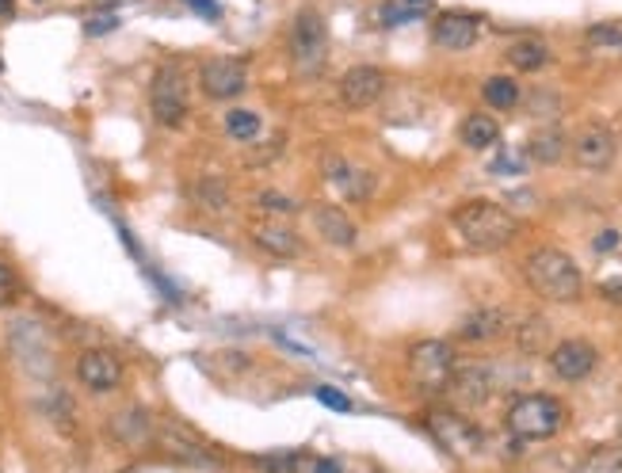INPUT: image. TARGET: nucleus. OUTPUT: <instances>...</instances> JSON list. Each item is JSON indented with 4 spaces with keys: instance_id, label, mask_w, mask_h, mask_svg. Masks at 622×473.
<instances>
[{
    "instance_id": "obj_27",
    "label": "nucleus",
    "mask_w": 622,
    "mask_h": 473,
    "mask_svg": "<svg viewBox=\"0 0 622 473\" xmlns=\"http://www.w3.org/2000/svg\"><path fill=\"white\" fill-rule=\"evenodd\" d=\"M576 473H622V447H596Z\"/></svg>"
},
{
    "instance_id": "obj_6",
    "label": "nucleus",
    "mask_w": 622,
    "mask_h": 473,
    "mask_svg": "<svg viewBox=\"0 0 622 473\" xmlns=\"http://www.w3.org/2000/svg\"><path fill=\"white\" fill-rule=\"evenodd\" d=\"M149 111L161 126H179L187 119V80L176 65H161L149 85Z\"/></svg>"
},
{
    "instance_id": "obj_9",
    "label": "nucleus",
    "mask_w": 622,
    "mask_h": 473,
    "mask_svg": "<svg viewBox=\"0 0 622 473\" xmlns=\"http://www.w3.org/2000/svg\"><path fill=\"white\" fill-rule=\"evenodd\" d=\"M153 443L164 450V455L179 458V462H191V465H214L219 458L211 455V447L199 439V435L191 432V427H184L179 420H164V424L153 427Z\"/></svg>"
},
{
    "instance_id": "obj_19",
    "label": "nucleus",
    "mask_w": 622,
    "mask_h": 473,
    "mask_svg": "<svg viewBox=\"0 0 622 473\" xmlns=\"http://www.w3.org/2000/svg\"><path fill=\"white\" fill-rule=\"evenodd\" d=\"M508 333V313L497 310V306H485V310H474L467 321L459 325V336L462 340H474V344H485V340H497V336Z\"/></svg>"
},
{
    "instance_id": "obj_26",
    "label": "nucleus",
    "mask_w": 622,
    "mask_h": 473,
    "mask_svg": "<svg viewBox=\"0 0 622 473\" xmlns=\"http://www.w3.org/2000/svg\"><path fill=\"white\" fill-rule=\"evenodd\" d=\"M482 92H485V100H489V108H497V111H512L515 103H520V85L508 77H489Z\"/></svg>"
},
{
    "instance_id": "obj_5",
    "label": "nucleus",
    "mask_w": 622,
    "mask_h": 473,
    "mask_svg": "<svg viewBox=\"0 0 622 473\" xmlns=\"http://www.w3.org/2000/svg\"><path fill=\"white\" fill-rule=\"evenodd\" d=\"M455 366V348L447 340H421L409 348V374L428 394H444Z\"/></svg>"
},
{
    "instance_id": "obj_21",
    "label": "nucleus",
    "mask_w": 622,
    "mask_h": 473,
    "mask_svg": "<svg viewBox=\"0 0 622 473\" xmlns=\"http://www.w3.org/2000/svg\"><path fill=\"white\" fill-rule=\"evenodd\" d=\"M252 241L260 245L264 252H272V257H279V260H290V257H298V237L287 229V225H272V222H264V225H257L252 229Z\"/></svg>"
},
{
    "instance_id": "obj_37",
    "label": "nucleus",
    "mask_w": 622,
    "mask_h": 473,
    "mask_svg": "<svg viewBox=\"0 0 622 473\" xmlns=\"http://www.w3.org/2000/svg\"><path fill=\"white\" fill-rule=\"evenodd\" d=\"M310 470H313V473H344L340 462H333V458H313Z\"/></svg>"
},
{
    "instance_id": "obj_7",
    "label": "nucleus",
    "mask_w": 622,
    "mask_h": 473,
    "mask_svg": "<svg viewBox=\"0 0 622 473\" xmlns=\"http://www.w3.org/2000/svg\"><path fill=\"white\" fill-rule=\"evenodd\" d=\"M428 432L436 435L439 447H444L447 455H455V458H474V455H482V447H485V435L477 432L467 416H459V412H447V409L428 412Z\"/></svg>"
},
{
    "instance_id": "obj_1",
    "label": "nucleus",
    "mask_w": 622,
    "mask_h": 473,
    "mask_svg": "<svg viewBox=\"0 0 622 473\" xmlns=\"http://www.w3.org/2000/svg\"><path fill=\"white\" fill-rule=\"evenodd\" d=\"M451 225L474 252H497L520 233V217L489 199H474L451 214Z\"/></svg>"
},
{
    "instance_id": "obj_17",
    "label": "nucleus",
    "mask_w": 622,
    "mask_h": 473,
    "mask_svg": "<svg viewBox=\"0 0 622 473\" xmlns=\"http://www.w3.org/2000/svg\"><path fill=\"white\" fill-rule=\"evenodd\" d=\"M313 225H318L321 237H325L328 245H336V249H351V245L359 241L356 222H351L340 207H318L313 210Z\"/></svg>"
},
{
    "instance_id": "obj_18",
    "label": "nucleus",
    "mask_w": 622,
    "mask_h": 473,
    "mask_svg": "<svg viewBox=\"0 0 622 473\" xmlns=\"http://www.w3.org/2000/svg\"><path fill=\"white\" fill-rule=\"evenodd\" d=\"M153 420H149L146 409H138V404H130V409L115 412L111 416V435H115L123 447H141L146 439H153Z\"/></svg>"
},
{
    "instance_id": "obj_35",
    "label": "nucleus",
    "mask_w": 622,
    "mask_h": 473,
    "mask_svg": "<svg viewBox=\"0 0 622 473\" xmlns=\"http://www.w3.org/2000/svg\"><path fill=\"white\" fill-rule=\"evenodd\" d=\"M115 27H119L115 16H92V20L85 24V32H88V35H108V32H115Z\"/></svg>"
},
{
    "instance_id": "obj_4",
    "label": "nucleus",
    "mask_w": 622,
    "mask_h": 473,
    "mask_svg": "<svg viewBox=\"0 0 622 473\" xmlns=\"http://www.w3.org/2000/svg\"><path fill=\"white\" fill-rule=\"evenodd\" d=\"M290 62L306 77H318L328 62V27L313 9H302L290 27Z\"/></svg>"
},
{
    "instance_id": "obj_15",
    "label": "nucleus",
    "mask_w": 622,
    "mask_h": 473,
    "mask_svg": "<svg viewBox=\"0 0 622 473\" xmlns=\"http://www.w3.org/2000/svg\"><path fill=\"white\" fill-rule=\"evenodd\" d=\"M477 35H482V24H477V16H467V12H444L436 20V27H432V42L439 50H451V54L470 50L477 42Z\"/></svg>"
},
{
    "instance_id": "obj_31",
    "label": "nucleus",
    "mask_w": 622,
    "mask_h": 473,
    "mask_svg": "<svg viewBox=\"0 0 622 473\" xmlns=\"http://www.w3.org/2000/svg\"><path fill=\"white\" fill-rule=\"evenodd\" d=\"M16 298H20V279H16V272H12L9 264H0V310L16 306Z\"/></svg>"
},
{
    "instance_id": "obj_42",
    "label": "nucleus",
    "mask_w": 622,
    "mask_h": 473,
    "mask_svg": "<svg viewBox=\"0 0 622 473\" xmlns=\"http://www.w3.org/2000/svg\"><path fill=\"white\" fill-rule=\"evenodd\" d=\"M619 432H622V427H619Z\"/></svg>"
},
{
    "instance_id": "obj_40",
    "label": "nucleus",
    "mask_w": 622,
    "mask_h": 473,
    "mask_svg": "<svg viewBox=\"0 0 622 473\" xmlns=\"http://www.w3.org/2000/svg\"><path fill=\"white\" fill-rule=\"evenodd\" d=\"M12 12H16V0H0V20H12Z\"/></svg>"
},
{
    "instance_id": "obj_32",
    "label": "nucleus",
    "mask_w": 622,
    "mask_h": 473,
    "mask_svg": "<svg viewBox=\"0 0 622 473\" xmlns=\"http://www.w3.org/2000/svg\"><path fill=\"white\" fill-rule=\"evenodd\" d=\"M257 202L264 210H272V214H295V210H298V202L290 199V195H283V191H264Z\"/></svg>"
},
{
    "instance_id": "obj_3",
    "label": "nucleus",
    "mask_w": 622,
    "mask_h": 473,
    "mask_svg": "<svg viewBox=\"0 0 622 473\" xmlns=\"http://www.w3.org/2000/svg\"><path fill=\"white\" fill-rule=\"evenodd\" d=\"M505 420L515 439H550L565 424V404L550 394H523L508 404Z\"/></svg>"
},
{
    "instance_id": "obj_28",
    "label": "nucleus",
    "mask_w": 622,
    "mask_h": 473,
    "mask_svg": "<svg viewBox=\"0 0 622 473\" xmlns=\"http://www.w3.org/2000/svg\"><path fill=\"white\" fill-rule=\"evenodd\" d=\"M252 465L264 473H298L306 465V458L302 455H257Z\"/></svg>"
},
{
    "instance_id": "obj_10",
    "label": "nucleus",
    "mask_w": 622,
    "mask_h": 473,
    "mask_svg": "<svg viewBox=\"0 0 622 473\" xmlns=\"http://www.w3.org/2000/svg\"><path fill=\"white\" fill-rule=\"evenodd\" d=\"M199 85L211 100H234L249 88V70L241 58H211V62H202Z\"/></svg>"
},
{
    "instance_id": "obj_23",
    "label": "nucleus",
    "mask_w": 622,
    "mask_h": 473,
    "mask_svg": "<svg viewBox=\"0 0 622 473\" xmlns=\"http://www.w3.org/2000/svg\"><path fill=\"white\" fill-rule=\"evenodd\" d=\"M500 141V126L493 115H470L462 123V146L467 149H493Z\"/></svg>"
},
{
    "instance_id": "obj_29",
    "label": "nucleus",
    "mask_w": 622,
    "mask_h": 473,
    "mask_svg": "<svg viewBox=\"0 0 622 473\" xmlns=\"http://www.w3.org/2000/svg\"><path fill=\"white\" fill-rule=\"evenodd\" d=\"M226 130L234 134L237 141H252L260 134V119L252 111H229L226 115Z\"/></svg>"
},
{
    "instance_id": "obj_20",
    "label": "nucleus",
    "mask_w": 622,
    "mask_h": 473,
    "mask_svg": "<svg viewBox=\"0 0 622 473\" xmlns=\"http://www.w3.org/2000/svg\"><path fill=\"white\" fill-rule=\"evenodd\" d=\"M325 176L333 179V184L340 187L348 199H366V195H371V187H374L371 172L351 169V164H344L340 157H325Z\"/></svg>"
},
{
    "instance_id": "obj_41",
    "label": "nucleus",
    "mask_w": 622,
    "mask_h": 473,
    "mask_svg": "<svg viewBox=\"0 0 622 473\" xmlns=\"http://www.w3.org/2000/svg\"><path fill=\"white\" fill-rule=\"evenodd\" d=\"M0 70H4V62H0Z\"/></svg>"
},
{
    "instance_id": "obj_33",
    "label": "nucleus",
    "mask_w": 622,
    "mask_h": 473,
    "mask_svg": "<svg viewBox=\"0 0 622 473\" xmlns=\"http://www.w3.org/2000/svg\"><path fill=\"white\" fill-rule=\"evenodd\" d=\"M318 401H321V404H328V409H336V412H348V409H351L348 397L336 394L333 386H321V389H318Z\"/></svg>"
},
{
    "instance_id": "obj_38",
    "label": "nucleus",
    "mask_w": 622,
    "mask_h": 473,
    "mask_svg": "<svg viewBox=\"0 0 622 473\" xmlns=\"http://www.w3.org/2000/svg\"><path fill=\"white\" fill-rule=\"evenodd\" d=\"M614 245H619V233L614 229H604L596 237V252H607V249H614Z\"/></svg>"
},
{
    "instance_id": "obj_8",
    "label": "nucleus",
    "mask_w": 622,
    "mask_h": 473,
    "mask_svg": "<svg viewBox=\"0 0 622 473\" xmlns=\"http://www.w3.org/2000/svg\"><path fill=\"white\" fill-rule=\"evenodd\" d=\"M614 153H619V138H614L611 126L588 123V126H581V130H576L573 161L581 164L584 172H607L614 164Z\"/></svg>"
},
{
    "instance_id": "obj_24",
    "label": "nucleus",
    "mask_w": 622,
    "mask_h": 473,
    "mask_svg": "<svg viewBox=\"0 0 622 473\" xmlns=\"http://www.w3.org/2000/svg\"><path fill=\"white\" fill-rule=\"evenodd\" d=\"M508 62H512L520 73H535V70H543V65L550 62V50H546L538 39H520V42H512V47H508Z\"/></svg>"
},
{
    "instance_id": "obj_14",
    "label": "nucleus",
    "mask_w": 622,
    "mask_h": 473,
    "mask_svg": "<svg viewBox=\"0 0 622 473\" xmlns=\"http://www.w3.org/2000/svg\"><path fill=\"white\" fill-rule=\"evenodd\" d=\"M596 348L588 340H561L558 348L550 351V371L558 374L561 382H581L596 371Z\"/></svg>"
},
{
    "instance_id": "obj_30",
    "label": "nucleus",
    "mask_w": 622,
    "mask_h": 473,
    "mask_svg": "<svg viewBox=\"0 0 622 473\" xmlns=\"http://www.w3.org/2000/svg\"><path fill=\"white\" fill-rule=\"evenodd\" d=\"M543 340H546V321L543 318H531L527 325H520V348L523 351L543 348Z\"/></svg>"
},
{
    "instance_id": "obj_12",
    "label": "nucleus",
    "mask_w": 622,
    "mask_h": 473,
    "mask_svg": "<svg viewBox=\"0 0 622 473\" xmlns=\"http://www.w3.org/2000/svg\"><path fill=\"white\" fill-rule=\"evenodd\" d=\"M382 92H386V73L378 65H351L340 77V100L351 111H363L371 103H378Z\"/></svg>"
},
{
    "instance_id": "obj_16",
    "label": "nucleus",
    "mask_w": 622,
    "mask_h": 473,
    "mask_svg": "<svg viewBox=\"0 0 622 473\" xmlns=\"http://www.w3.org/2000/svg\"><path fill=\"white\" fill-rule=\"evenodd\" d=\"M12 348H16V359L32 374H50V344H47V333H42L35 321H16V328H12Z\"/></svg>"
},
{
    "instance_id": "obj_11",
    "label": "nucleus",
    "mask_w": 622,
    "mask_h": 473,
    "mask_svg": "<svg viewBox=\"0 0 622 473\" xmlns=\"http://www.w3.org/2000/svg\"><path fill=\"white\" fill-rule=\"evenodd\" d=\"M77 378H80V386L92 389V394H111V389L123 386V363H119L115 351H103V348L80 351Z\"/></svg>"
},
{
    "instance_id": "obj_34",
    "label": "nucleus",
    "mask_w": 622,
    "mask_h": 473,
    "mask_svg": "<svg viewBox=\"0 0 622 473\" xmlns=\"http://www.w3.org/2000/svg\"><path fill=\"white\" fill-rule=\"evenodd\" d=\"M588 42H607V47H622V35L614 27H592Z\"/></svg>"
},
{
    "instance_id": "obj_2",
    "label": "nucleus",
    "mask_w": 622,
    "mask_h": 473,
    "mask_svg": "<svg viewBox=\"0 0 622 473\" xmlns=\"http://www.w3.org/2000/svg\"><path fill=\"white\" fill-rule=\"evenodd\" d=\"M523 275H527L531 290L546 302H576L584 295V275L561 249H535L523 260Z\"/></svg>"
},
{
    "instance_id": "obj_22",
    "label": "nucleus",
    "mask_w": 622,
    "mask_h": 473,
    "mask_svg": "<svg viewBox=\"0 0 622 473\" xmlns=\"http://www.w3.org/2000/svg\"><path fill=\"white\" fill-rule=\"evenodd\" d=\"M565 134L558 130V126H543V130H535L527 138V157L531 161H538V164H553V161H561L565 157Z\"/></svg>"
},
{
    "instance_id": "obj_25",
    "label": "nucleus",
    "mask_w": 622,
    "mask_h": 473,
    "mask_svg": "<svg viewBox=\"0 0 622 473\" xmlns=\"http://www.w3.org/2000/svg\"><path fill=\"white\" fill-rule=\"evenodd\" d=\"M191 195H195V202H199V207H207L211 214H222V210H226V202H229L226 179H199V184L191 187Z\"/></svg>"
},
{
    "instance_id": "obj_36",
    "label": "nucleus",
    "mask_w": 622,
    "mask_h": 473,
    "mask_svg": "<svg viewBox=\"0 0 622 473\" xmlns=\"http://www.w3.org/2000/svg\"><path fill=\"white\" fill-rule=\"evenodd\" d=\"M599 295H604L607 302L622 306V275H619V279H604V283H599Z\"/></svg>"
},
{
    "instance_id": "obj_39",
    "label": "nucleus",
    "mask_w": 622,
    "mask_h": 473,
    "mask_svg": "<svg viewBox=\"0 0 622 473\" xmlns=\"http://www.w3.org/2000/svg\"><path fill=\"white\" fill-rule=\"evenodd\" d=\"M187 4H195V9L207 12V16H219V4H214V0H187Z\"/></svg>"
},
{
    "instance_id": "obj_13",
    "label": "nucleus",
    "mask_w": 622,
    "mask_h": 473,
    "mask_svg": "<svg viewBox=\"0 0 622 473\" xmlns=\"http://www.w3.org/2000/svg\"><path fill=\"white\" fill-rule=\"evenodd\" d=\"M493 389H497V378H493L489 366L470 363V366H455V374H451V382H447L444 394H451L462 409H477V404L489 401Z\"/></svg>"
}]
</instances>
